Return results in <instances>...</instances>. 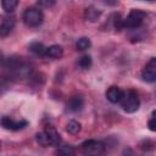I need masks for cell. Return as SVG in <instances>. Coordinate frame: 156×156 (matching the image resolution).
I'll list each match as a JSON object with an SVG mask.
<instances>
[{"label": "cell", "mask_w": 156, "mask_h": 156, "mask_svg": "<svg viewBox=\"0 0 156 156\" xmlns=\"http://www.w3.org/2000/svg\"><path fill=\"white\" fill-rule=\"evenodd\" d=\"M123 95H124V91H123L121 88L115 87V85H113V87H110V88L107 89V91H106V98H107V100H108L110 102H112V104L121 102Z\"/></svg>", "instance_id": "ba28073f"}, {"label": "cell", "mask_w": 156, "mask_h": 156, "mask_svg": "<svg viewBox=\"0 0 156 156\" xmlns=\"http://www.w3.org/2000/svg\"><path fill=\"white\" fill-rule=\"evenodd\" d=\"M45 50H46V48L41 43H38V41L32 43L29 45V51L33 52V54H35V55H39V56H44Z\"/></svg>", "instance_id": "9a60e30c"}, {"label": "cell", "mask_w": 156, "mask_h": 156, "mask_svg": "<svg viewBox=\"0 0 156 156\" xmlns=\"http://www.w3.org/2000/svg\"><path fill=\"white\" fill-rule=\"evenodd\" d=\"M117 1H118V0H105V2H106L107 5H111V6L116 5V4H117Z\"/></svg>", "instance_id": "cb8c5ba5"}, {"label": "cell", "mask_w": 156, "mask_h": 156, "mask_svg": "<svg viewBox=\"0 0 156 156\" xmlns=\"http://www.w3.org/2000/svg\"><path fill=\"white\" fill-rule=\"evenodd\" d=\"M23 21L28 27H39L44 21L41 10L37 7H29L23 13Z\"/></svg>", "instance_id": "3957f363"}, {"label": "cell", "mask_w": 156, "mask_h": 156, "mask_svg": "<svg viewBox=\"0 0 156 156\" xmlns=\"http://www.w3.org/2000/svg\"><path fill=\"white\" fill-rule=\"evenodd\" d=\"M85 18L88 20V21H90V22H95V21H98V18L100 17V15H101V12L99 11V10H96L95 7H93V6H90V7H88L87 10H85Z\"/></svg>", "instance_id": "5bb4252c"}, {"label": "cell", "mask_w": 156, "mask_h": 156, "mask_svg": "<svg viewBox=\"0 0 156 156\" xmlns=\"http://www.w3.org/2000/svg\"><path fill=\"white\" fill-rule=\"evenodd\" d=\"M7 68L11 74L18 78H27L32 72V66L24 62L22 57H10L7 60Z\"/></svg>", "instance_id": "6da1fadb"}, {"label": "cell", "mask_w": 156, "mask_h": 156, "mask_svg": "<svg viewBox=\"0 0 156 156\" xmlns=\"http://www.w3.org/2000/svg\"><path fill=\"white\" fill-rule=\"evenodd\" d=\"M57 154H61V155H73L74 154V149L72 146H62L57 150Z\"/></svg>", "instance_id": "7402d4cb"}, {"label": "cell", "mask_w": 156, "mask_h": 156, "mask_svg": "<svg viewBox=\"0 0 156 156\" xmlns=\"http://www.w3.org/2000/svg\"><path fill=\"white\" fill-rule=\"evenodd\" d=\"M63 55V49L60 45H51L49 48H46L44 56L49 57V58H60Z\"/></svg>", "instance_id": "7c38bea8"}, {"label": "cell", "mask_w": 156, "mask_h": 156, "mask_svg": "<svg viewBox=\"0 0 156 156\" xmlns=\"http://www.w3.org/2000/svg\"><path fill=\"white\" fill-rule=\"evenodd\" d=\"M90 46H91V41H90V39H89V38L83 37V38H80V39L77 41V49H78V50H80V51L88 50Z\"/></svg>", "instance_id": "e0dca14e"}, {"label": "cell", "mask_w": 156, "mask_h": 156, "mask_svg": "<svg viewBox=\"0 0 156 156\" xmlns=\"http://www.w3.org/2000/svg\"><path fill=\"white\" fill-rule=\"evenodd\" d=\"M84 105V100L80 96H73L69 99V101L67 102V110L71 112H78L83 108Z\"/></svg>", "instance_id": "8fae6325"}, {"label": "cell", "mask_w": 156, "mask_h": 156, "mask_svg": "<svg viewBox=\"0 0 156 156\" xmlns=\"http://www.w3.org/2000/svg\"><path fill=\"white\" fill-rule=\"evenodd\" d=\"M80 129H82L80 123L77 122V121H74V119L69 121V122L67 123V126H66V130H67L69 134H78V133L80 132Z\"/></svg>", "instance_id": "2e32d148"}, {"label": "cell", "mask_w": 156, "mask_h": 156, "mask_svg": "<svg viewBox=\"0 0 156 156\" xmlns=\"http://www.w3.org/2000/svg\"><path fill=\"white\" fill-rule=\"evenodd\" d=\"M82 151L84 155H90V156L102 155L105 152V144L99 140L89 139L82 144Z\"/></svg>", "instance_id": "5b68a950"}, {"label": "cell", "mask_w": 156, "mask_h": 156, "mask_svg": "<svg viewBox=\"0 0 156 156\" xmlns=\"http://www.w3.org/2000/svg\"><path fill=\"white\" fill-rule=\"evenodd\" d=\"M147 1H154V0H147Z\"/></svg>", "instance_id": "d4e9b609"}, {"label": "cell", "mask_w": 156, "mask_h": 156, "mask_svg": "<svg viewBox=\"0 0 156 156\" xmlns=\"http://www.w3.org/2000/svg\"><path fill=\"white\" fill-rule=\"evenodd\" d=\"M91 57L89 56V55H84V56H82L80 58H79V61H78V66L80 67V68H83V69H87V68H89L90 66H91Z\"/></svg>", "instance_id": "ac0fdd59"}, {"label": "cell", "mask_w": 156, "mask_h": 156, "mask_svg": "<svg viewBox=\"0 0 156 156\" xmlns=\"http://www.w3.org/2000/svg\"><path fill=\"white\" fill-rule=\"evenodd\" d=\"M15 17L13 16H7L2 20L1 24H0V37L1 38H5L7 34H10V32L15 27Z\"/></svg>", "instance_id": "9c48e42d"}, {"label": "cell", "mask_w": 156, "mask_h": 156, "mask_svg": "<svg viewBox=\"0 0 156 156\" xmlns=\"http://www.w3.org/2000/svg\"><path fill=\"white\" fill-rule=\"evenodd\" d=\"M139 106H140V99H139L138 93L133 89L124 91V95L121 100L122 110L127 113H133L139 110Z\"/></svg>", "instance_id": "7a4b0ae2"}, {"label": "cell", "mask_w": 156, "mask_h": 156, "mask_svg": "<svg viewBox=\"0 0 156 156\" xmlns=\"http://www.w3.org/2000/svg\"><path fill=\"white\" fill-rule=\"evenodd\" d=\"M141 77L147 83L156 82V57L150 58V61L145 65L141 72Z\"/></svg>", "instance_id": "8992f818"}, {"label": "cell", "mask_w": 156, "mask_h": 156, "mask_svg": "<svg viewBox=\"0 0 156 156\" xmlns=\"http://www.w3.org/2000/svg\"><path fill=\"white\" fill-rule=\"evenodd\" d=\"M49 138V141H50V145L52 146H58L60 143H61V135L58 134V132L52 127V126H48L44 130Z\"/></svg>", "instance_id": "30bf717a"}, {"label": "cell", "mask_w": 156, "mask_h": 156, "mask_svg": "<svg viewBox=\"0 0 156 156\" xmlns=\"http://www.w3.org/2000/svg\"><path fill=\"white\" fill-rule=\"evenodd\" d=\"M56 0H38V4L41 7H52L55 5Z\"/></svg>", "instance_id": "603a6c76"}, {"label": "cell", "mask_w": 156, "mask_h": 156, "mask_svg": "<svg viewBox=\"0 0 156 156\" xmlns=\"http://www.w3.org/2000/svg\"><path fill=\"white\" fill-rule=\"evenodd\" d=\"M111 20H112V23H113V27H115V29L116 30H121L122 28H124V26H123V20L121 18V16L117 13V15H113L112 17H111Z\"/></svg>", "instance_id": "ffe728a7"}, {"label": "cell", "mask_w": 156, "mask_h": 156, "mask_svg": "<svg viewBox=\"0 0 156 156\" xmlns=\"http://www.w3.org/2000/svg\"><path fill=\"white\" fill-rule=\"evenodd\" d=\"M27 124H28V122L24 121V119H22V121H13L12 118H10L7 116H4L1 118V126L5 129H10V130H20V129L24 128Z\"/></svg>", "instance_id": "52a82bcc"}, {"label": "cell", "mask_w": 156, "mask_h": 156, "mask_svg": "<svg viewBox=\"0 0 156 156\" xmlns=\"http://www.w3.org/2000/svg\"><path fill=\"white\" fill-rule=\"evenodd\" d=\"M145 17H146L145 12H143L140 10H132L129 12V15L123 20V26H124V28H129V29L139 28L144 23Z\"/></svg>", "instance_id": "277c9868"}, {"label": "cell", "mask_w": 156, "mask_h": 156, "mask_svg": "<svg viewBox=\"0 0 156 156\" xmlns=\"http://www.w3.org/2000/svg\"><path fill=\"white\" fill-rule=\"evenodd\" d=\"M35 139H37V141H38L41 146H48V145H50L49 138H48V135H46L45 132H40V133H38V134L35 135Z\"/></svg>", "instance_id": "d6986e66"}, {"label": "cell", "mask_w": 156, "mask_h": 156, "mask_svg": "<svg viewBox=\"0 0 156 156\" xmlns=\"http://www.w3.org/2000/svg\"><path fill=\"white\" fill-rule=\"evenodd\" d=\"M147 127H149V129L151 132H156V110L152 111L151 117H150V119L147 122Z\"/></svg>", "instance_id": "44dd1931"}, {"label": "cell", "mask_w": 156, "mask_h": 156, "mask_svg": "<svg viewBox=\"0 0 156 156\" xmlns=\"http://www.w3.org/2000/svg\"><path fill=\"white\" fill-rule=\"evenodd\" d=\"M18 6V0H1V7L6 13H11Z\"/></svg>", "instance_id": "4fadbf2b"}]
</instances>
